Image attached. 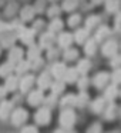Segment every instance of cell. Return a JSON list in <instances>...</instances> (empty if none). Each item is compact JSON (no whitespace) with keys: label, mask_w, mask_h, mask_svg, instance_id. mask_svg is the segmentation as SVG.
I'll return each mask as SVG.
<instances>
[{"label":"cell","mask_w":121,"mask_h":133,"mask_svg":"<svg viewBox=\"0 0 121 133\" xmlns=\"http://www.w3.org/2000/svg\"><path fill=\"white\" fill-rule=\"evenodd\" d=\"M27 117H29V115H27V112L24 109H16L12 112V120L17 126L19 124H23L27 120Z\"/></svg>","instance_id":"cell-10"},{"label":"cell","mask_w":121,"mask_h":133,"mask_svg":"<svg viewBox=\"0 0 121 133\" xmlns=\"http://www.w3.org/2000/svg\"><path fill=\"white\" fill-rule=\"evenodd\" d=\"M57 49H53V46L51 47H49L47 49V55H49V60H53V59H56L57 57Z\"/></svg>","instance_id":"cell-37"},{"label":"cell","mask_w":121,"mask_h":133,"mask_svg":"<svg viewBox=\"0 0 121 133\" xmlns=\"http://www.w3.org/2000/svg\"><path fill=\"white\" fill-rule=\"evenodd\" d=\"M51 80H53L51 75H50L49 72H43L40 76H39V79H37V86H39V89H41V90L49 89Z\"/></svg>","instance_id":"cell-15"},{"label":"cell","mask_w":121,"mask_h":133,"mask_svg":"<svg viewBox=\"0 0 121 133\" xmlns=\"http://www.w3.org/2000/svg\"><path fill=\"white\" fill-rule=\"evenodd\" d=\"M23 132H37V127H33V126H26V127H23Z\"/></svg>","instance_id":"cell-38"},{"label":"cell","mask_w":121,"mask_h":133,"mask_svg":"<svg viewBox=\"0 0 121 133\" xmlns=\"http://www.w3.org/2000/svg\"><path fill=\"white\" fill-rule=\"evenodd\" d=\"M29 96H27V103L33 107H37L43 104L44 100V95H43V90L37 89V90H29Z\"/></svg>","instance_id":"cell-2"},{"label":"cell","mask_w":121,"mask_h":133,"mask_svg":"<svg viewBox=\"0 0 121 133\" xmlns=\"http://www.w3.org/2000/svg\"><path fill=\"white\" fill-rule=\"evenodd\" d=\"M75 69H77V72L80 73V75H87L88 70L91 69V62H90L88 59H81V60L78 62V64L75 66Z\"/></svg>","instance_id":"cell-24"},{"label":"cell","mask_w":121,"mask_h":133,"mask_svg":"<svg viewBox=\"0 0 121 133\" xmlns=\"http://www.w3.org/2000/svg\"><path fill=\"white\" fill-rule=\"evenodd\" d=\"M120 73H121L120 67H114V72L110 75V82H112L114 84L120 83Z\"/></svg>","instance_id":"cell-35"},{"label":"cell","mask_w":121,"mask_h":133,"mask_svg":"<svg viewBox=\"0 0 121 133\" xmlns=\"http://www.w3.org/2000/svg\"><path fill=\"white\" fill-rule=\"evenodd\" d=\"M110 27L108 26H105V24H98V29L95 30V36H94V39L97 42H104L105 39H108V36H110Z\"/></svg>","instance_id":"cell-17"},{"label":"cell","mask_w":121,"mask_h":133,"mask_svg":"<svg viewBox=\"0 0 121 133\" xmlns=\"http://www.w3.org/2000/svg\"><path fill=\"white\" fill-rule=\"evenodd\" d=\"M34 7H30V6H24L23 10L20 12V17L23 19V20H32L33 17H34Z\"/></svg>","instance_id":"cell-29"},{"label":"cell","mask_w":121,"mask_h":133,"mask_svg":"<svg viewBox=\"0 0 121 133\" xmlns=\"http://www.w3.org/2000/svg\"><path fill=\"white\" fill-rule=\"evenodd\" d=\"M40 47L36 46V44H30V49L29 52H27V60L30 62V63H33L34 60H37V59H40Z\"/></svg>","instance_id":"cell-22"},{"label":"cell","mask_w":121,"mask_h":133,"mask_svg":"<svg viewBox=\"0 0 121 133\" xmlns=\"http://www.w3.org/2000/svg\"><path fill=\"white\" fill-rule=\"evenodd\" d=\"M30 66H32V64H30L29 60H23V59H21V60H19L17 63L14 64L13 70H16L17 75H24V73H27V70L30 69Z\"/></svg>","instance_id":"cell-20"},{"label":"cell","mask_w":121,"mask_h":133,"mask_svg":"<svg viewBox=\"0 0 121 133\" xmlns=\"http://www.w3.org/2000/svg\"><path fill=\"white\" fill-rule=\"evenodd\" d=\"M104 89H105V90H104V96H103V97L105 99L107 102H112L118 96V84L111 83L110 86L107 84Z\"/></svg>","instance_id":"cell-12"},{"label":"cell","mask_w":121,"mask_h":133,"mask_svg":"<svg viewBox=\"0 0 121 133\" xmlns=\"http://www.w3.org/2000/svg\"><path fill=\"white\" fill-rule=\"evenodd\" d=\"M34 33H36V30H33V29H21V32L19 33V39L24 44L30 46L33 43V40H34Z\"/></svg>","instance_id":"cell-13"},{"label":"cell","mask_w":121,"mask_h":133,"mask_svg":"<svg viewBox=\"0 0 121 133\" xmlns=\"http://www.w3.org/2000/svg\"><path fill=\"white\" fill-rule=\"evenodd\" d=\"M77 56H78V52H77V49H74V47H67V49H64V53H63V59L66 62H73V60H75L77 59Z\"/></svg>","instance_id":"cell-27"},{"label":"cell","mask_w":121,"mask_h":133,"mask_svg":"<svg viewBox=\"0 0 121 133\" xmlns=\"http://www.w3.org/2000/svg\"><path fill=\"white\" fill-rule=\"evenodd\" d=\"M67 22H69L67 24H69L70 27H77L78 24L81 23V16H80V15H71Z\"/></svg>","instance_id":"cell-33"},{"label":"cell","mask_w":121,"mask_h":133,"mask_svg":"<svg viewBox=\"0 0 121 133\" xmlns=\"http://www.w3.org/2000/svg\"><path fill=\"white\" fill-rule=\"evenodd\" d=\"M12 109H13L12 102L3 100L2 103H0V117H2V119H7V116L12 113Z\"/></svg>","instance_id":"cell-23"},{"label":"cell","mask_w":121,"mask_h":133,"mask_svg":"<svg viewBox=\"0 0 121 133\" xmlns=\"http://www.w3.org/2000/svg\"><path fill=\"white\" fill-rule=\"evenodd\" d=\"M74 123H75V113L73 112L71 107H64V110L60 115V124L63 126L60 130L69 132V130H71L70 127H71Z\"/></svg>","instance_id":"cell-1"},{"label":"cell","mask_w":121,"mask_h":133,"mask_svg":"<svg viewBox=\"0 0 121 133\" xmlns=\"http://www.w3.org/2000/svg\"><path fill=\"white\" fill-rule=\"evenodd\" d=\"M61 106L63 107H74L75 106V95H66L61 99Z\"/></svg>","instance_id":"cell-30"},{"label":"cell","mask_w":121,"mask_h":133,"mask_svg":"<svg viewBox=\"0 0 121 133\" xmlns=\"http://www.w3.org/2000/svg\"><path fill=\"white\" fill-rule=\"evenodd\" d=\"M36 122H37L39 124H43V126H46V124L50 123V120H51V113H50V107L47 106H43L41 109L37 110V113H36L34 116Z\"/></svg>","instance_id":"cell-3"},{"label":"cell","mask_w":121,"mask_h":133,"mask_svg":"<svg viewBox=\"0 0 121 133\" xmlns=\"http://www.w3.org/2000/svg\"><path fill=\"white\" fill-rule=\"evenodd\" d=\"M64 86H66V83H64L61 79H53L49 87L51 89V95L58 96V95H61V93L64 92Z\"/></svg>","instance_id":"cell-16"},{"label":"cell","mask_w":121,"mask_h":133,"mask_svg":"<svg viewBox=\"0 0 121 133\" xmlns=\"http://www.w3.org/2000/svg\"><path fill=\"white\" fill-rule=\"evenodd\" d=\"M100 16H90V17H87V20H86V29L88 30H94L95 27L98 26V24H100Z\"/></svg>","instance_id":"cell-28"},{"label":"cell","mask_w":121,"mask_h":133,"mask_svg":"<svg viewBox=\"0 0 121 133\" xmlns=\"http://www.w3.org/2000/svg\"><path fill=\"white\" fill-rule=\"evenodd\" d=\"M78 76H80V73L77 72L75 67H67L64 75H63V82L64 83H75Z\"/></svg>","instance_id":"cell-14"},{"label":"cell","mask_w":121,"mask_h":133,"mask_svg":"<svg viewBox=\"0 0 121 133\" xmlns=\"http://www.w3.org/2000/svg\"><path fill=\"white\" fill-rule=\"evenodd\" d=\"M21 56H23L21 49H19V47H13V49L10 50V53H9V63L13 64V67H14V64L17 63L19 60H21Z\"/></svg>","instance_id":"cell-21"},{"label":"cell","mask_w":121,"mask_h":133,"mask_svg":"<svg viewBox=\"0 0 121 133\" xmlns=\"http://www.w3.org/2000/svg\"><path fill=\"white\" fill-rule=\"evenodd\" d=\"M75 83H77L78 90L83 92V90H87V86H88V79L86 77V75H80V76H78V79L75 80Z\"/></svg>","instance_id":"cell-31"},{"label":"cell","mask_w":121,"mask_h":133,"mask_svg":"<svg viewBox=\"0 0 121 133\" xmlns=\"http://www.w3.org/2000/svg\"><path fill=\"white\" fill-rule=\"evenodd\" d=\"M6 93H7V92H6V89L0 86V100H2V99H3L4 96H6Z\"/></svg>","instance_id":"cell-39"},{"label":"cell","mask_w":121,"mask_h":133,"mask_svg":"<svg viewBox=\"0 0 121 133\" xmlns=\"http://www.w3.org/2000/svg\"><path fill=\"white\" fill-rule=\"evenodd\" d=\"M57 43L60 46V49H67L73 44V35L67 32H61L57 37Z\"/></svg>","instance_id":"cell-9"},{"label":"cell","mask_w":121,"mask_h":133,"mask_svg":"<svg viewBox=\"0 0 121 133\" xmlns=\"http://www.w3.org/2000/svg\"><path fill=\"white\" fill-rule=\"evenodd\" d=\"M108 82H110V73H107V72L97 73L94 76V79H93V83H94V86L97 89H104L108 84Z\"/></svg>","instance_id":"cell-6"},{"label":"cell","mask_w":121,"mask_h":133,"mask_svg":"<svg viewBox=\"0 0 121 133\" xmlns=\"http://www.w3.org/2000/svg\"><path fill=\"white\" fill-rule=\"evenodd\" d=\"M107 103H108V102H107L104 97H97V99H95V100L91 103V107H93V110H94L95 113H101V112H104Z\"/></svg>","instance_id":"cell-25"},{"label":"cell","mask_w":121,"mask_h":133,"mask_svg":"<svg viewBox=\"0 0 121 133\" xmlns=\"http://www.w3.org/2000/svg\"><path fill=\"white\" fill-rule=\"evenodd\" d=\"M53 42H54V33L44 32L40 36V44H39V47L40 49H49V47L53 46Z\"/></svg>","instance_id":"cell-11"},{"label":"cell","mask_w":121,"mask_h":133,"mask_svg":"<svg viewBox=\"0 0 121 133\" xmlns=\"http://www.w3.org/2000/svg\"><path fill=\"white\" fill-rule=\"evenodd\" d=\"M88 30L86 29V27H83V29H77L75 30V33L73 35V42H75L77 44H83L84 42L88 39Z\"/></svg>","instance_id":"cell-19"},{"label":"cell","mask_w":121,"mask_h":133,"mask_svg":"<svg viewBox=\"0 0 121 133\" xmlns=\"http://www.w3.org/2000/svg\"><path fill=\"white\" fill-rule=\"evenodd\" d=\"M77 7V0H64L63 2V10L64 12H73Z\"/></svg>","instance_id":"cell-32"},{"label":"cell","mask_w":121,"mask_h":133,"mask_svg":"<svg viewBox=\"0 0 121 133\" xmlns=\"http://www.w3.org/2000/svg\"><path fill=\"white\" fill-rule=\"evenodd\" d=\"M4 89H6V92H14V90H17L19 89V77L17 76H13V75L6 76Z\"/></svg>","instance_id":"cell-18"},{"label":"cell","mask_w":121,"mask_h":133,"mask_svg":"<svg viewBox=\"0 0 121 133\" xmlns=\"http://www.w3.org/2000/svg\"><path fill=\"white\" fill-rule=\"evenodd\" d=\"M112 6H114V4H110L108 3V12H111V9H112ZM117 10H118V2H117V3H115V7H114V12H117Z\"/></svg>","instance_id":"cell-40"},{"label":"cell","mask_w":121,"mask_h":133,"mask_svg":"<svg viewBox=\"0 0 121 133\" xmlns=\"http://www.w3.org/2000/svg\"><path fill=\"white\" fill-rule=\"evenodd\" d=\"M67 66L63 63V62H56L54 64L51 66V69H50V75H51L53 79H61L63 80V75L64 72H66Z\"/></svg>","instance_id":"cell-7"},{"label":"cell","mask_w":121,"mask_h":133,"mask_svg":"<svg viewBox=\"0 0 121 133\" xmlns=\"http://www.w3.org/2000/svg\"><path fill=\"white\" fill-rule=\"evenodd\" d=\"M83 44H84V53H86L87 56H94L95 55V52H97V49H98V42L95 40L94 37H88Z\"/></svg>","instance_id":"cell-8"},{"label":"cell","mask_w":121,"mask_h":133,"mask_svg":"<svg viewBox=\"0 0 121 133\" xmlns=\"http://www.w3.org/2000/svg\"><path fill=\"white\" fill-rule=\"evenodd\" d=\"M63 27H64V23L60 20V19H58V17H53V20L50 22V24H49V32L60 33L61 30H63Z\"/></svg>","instance_id":"cell-26"},{"label":"cell","mask_w":121,"mask_h":133,"mask_svg":"<svg viewBox=\"0 0 121 133\" xmlns=\"http://www.w3.org/2000/svg\"><path fill=\"white\" fill-rule=\"evenodd\" d=\"M12 70H13V64H10L9 62H7V63H4L3 66L0 67V76L6 77V76H9L10 73H12Z\"/></svg>","instance_id":"cell-34"},{"label":"cell","mask_w":121,"mask_h":133,"mask_svg":"<svg viewBox=\"0 0 121 133\" xmlns=\"http://www.w3.org/2000/svg\"><path fill=\"white\" fill-rule=\"evenodd\" d=\"M58 15H60V9H58L57 6L50 7L49 9V16L50 17H58Z\"/></svg>","instance_id":"cell-36"},{"label":"cell","mask_w":121,"mask_h":133,"mask_svg":"<svg viewBox=\"0 0 121 133\" xmlns=\"http://www.w3.org/2000/svg\"><path fill=\"white\" fill-rule=\"evenodd\" d=\"M0 52H2V50H0Z\"/></svg>","instance_id":"cell-41"},{"label":"cell","mask_w":121,"mask_h":133,"mask_svg":"<svg viewBox=\"0 0 121 133\" xmlns=\"http://www.w3.org/2000/svg\"><path fill=\"white\" fill-rule=\"evenodd\" d=\"M34 84V76L32 75H26L24 73V76L21 79H19V90H20L21 93H27L30 89H32V86Z\"/></svg>","instance_id":"cell-5"},{"label":"cell","mask_w":121,"mask_h":133,"mask_svg":"<svg viewBox=\"0 0 121 133\" xmlns=\"http://www.w3.org/2000/svg\"><path fill=\"white\" fill-rule=\"evenodd\" d=\"M101 52H103V55L105 56V57H111V56L117 55L118 52V44L115 40H104V44L103 47H101Z\"/></svg>","instance_id":"cell-4"}]
</instances>
